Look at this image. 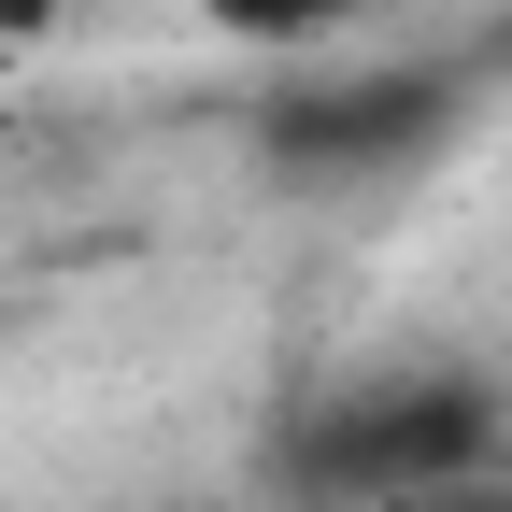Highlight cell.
I'll return each instance as SVG.
<instances>
[{"label": "cell", "mask_w": 512, "mask_h": 512, "mask_svg": "<svg viewBox=\"0 0 512 512\" xmlns=\"http://www.w3.org/2000/svg\"><path fill=\"white\" fill-rule=\"evenodd\" d=\"M57 15H72V0H0V57H29V43H57Z\"/></svg>", "instance_id": "cell-3"}, {"label": "cell", "mask_w": 512, "mask_h": 512, "mask_svg": "<svg viewBox=\"0 0 512 512\" xmlns=\"http://www.w3.org/2000/svg\"><path fill=\"white\" fill-rule=\"evenodd\" d=\"M413 512H512V484H498V470H470V484H441V498H413Z\"/></svg>", "instance_id": "cell-4"}, {"label": "cell", "mask_w": 512, "mask_h": 512, "mask_svg": "<svg viewBox=\"0 0 512 512\" xmlns=\"http://www.w3.org/2000/svg\"><path fill=\"white\" fill-rule=\"evenodd\" d=\"M342 15H356V0H200V29H228V43H313Z\"/></svg>", "instance_id": "cell-2"}, {"label": "cell", "mask_w": 512, "mask_h": 512, "mask_svg": "<svg viewBox=\"0 0 512 512\" xmlns=\"http://www.w3.org/2000/svg\"><path fill=\"white\" fill-rule=\"evenodd\" d=\"M427 128H441V86H427V72H399V86H328V100L285 114V157H299V171H342V157L427 143Z\"/></svg>", "instance_id": "cell-1"}]
</instances>
